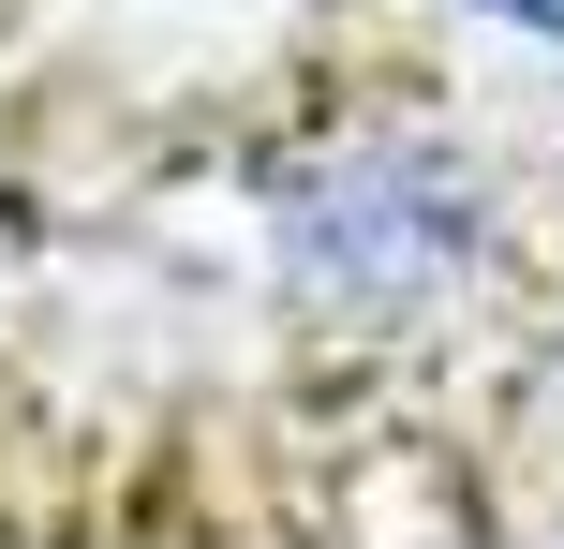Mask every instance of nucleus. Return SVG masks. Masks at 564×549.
Returning a JSON list of instances; mask_svg holds the SVG:
<instances>
[{"label":"nucleus","instance_id":"nucleus-1","mask_svg":"<svg viewBox=\"0 0 564 549\" xmlns=\"http://www.w3.org/2000/svg\"><path fill=\"white\" fill-rule=\"evenodd\" d=\"M460 15L490 30L506 59H535V75H564V0H460Z\"/></svg>","mask_w":564,"mask_h":549}]
</instances>
